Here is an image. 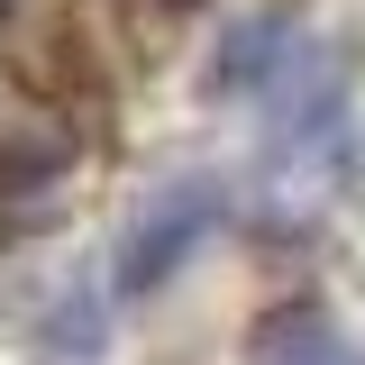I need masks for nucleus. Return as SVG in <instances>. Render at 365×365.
<instances>
[{
  "label": "nucleus",
  "mask_w": 365,
  "mask_h": 365,
  "mask_svg": "<svg viewBox=\"0 0 365 365\" xmlns=\"http://www.w3.org/2000/svg\"><path fill=\"white\" fill-rule=\"evenodd\" d=\"M274 110H265V165L274 182H311L338 165L347 146V91H338V55L329 46H283L274 64Z\"/></svg>",
  "instance_id": "f257e3e1"
},
{
  "label": "nucleus",
  "mask_w": 365,
  "mask_h": 365,
  "mask_svg": "<svg viewBox=\"0 0 365 365\" xmlns=\"http://www.w3.org/2000/svg\"><path fill=\"white\" fill-rule=\"evenodd\" d=\"M220 210H228V192L210 174H174V182H155L146 201H137V220H128V247H119V283L128 292H155V283H174L210 237H220Z\"/></svg>",
  "instance_id": "f03ea898"
},
{
  "label": "nucleus",
  "mask_w": 365,
  "mask_h": 365,
  "mask_svg": "<svg viewBox=\"0 0 365 365\" xmlns=\"http://www.w3.org/2000/svg\"><path fill=\"white\" fill-rule=\"evenodd\" d=\"M265 365H338V329H329V319L302 302V311H283V319H274Z\"/></svg>",
  "instance_id": "7ed1b4c3"
},
{
  "label": "nucleus",
  "mask_w": 365,
  "mask_h": 365,
  "mask_svg": "<svg viewBox=\"0 0 365 365\" xmlns=\"http://www.w3.org/2000/svg\"><path fill=\"white\" fill-rule=\"evenodd\" d=\"M338 365H365V356H338Z\"/></svg>",
  "instance_id": "20e7f679"
}]
</instances>
